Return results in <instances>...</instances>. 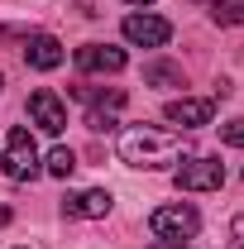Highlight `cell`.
I'll use <instances>...</instances> for the list:
<instances>
[{
  "label": "cell",
  "mask_w": 244,
  "mask_h": 249,
  "mask_svg": "<svg viewBox=\"0 0 244 249\" xmlns=\"http://www.w3.org/2000/svg\"><path fill=\"white\" fill-rule=\"evenodd\" d=\"M225 249H244V216L230 220V245H225Z\"/></svg>",
  "instance_id": "2e32d148"
},
{
  "label": "cell",
  "mask_w": 244,
  "mask_h": 249,
  "mask_svg": "<svg viewBox=\"0 0 244 249\" xmlns=\"http://www.w3.org/2000/svg\"><path fill=\"white\" fill-rule=\"evenodd\" d=\"M124 38L139 43V48H163V43L173 38V24H168L163 15H149V10H144V15H129V19H124Z\"/></svg>",
  "instance_id": "8992f818"
},
{
  "label": "cell",
  "mask_w": 244,
  "mask_h": 249,
  "mask_svg": "<svg viewBox=\"0 0 244 249\" xmlns=\"http://www.w3.org/2000/svg\"><path fill=\"white\" fill-rule=\"evenodd\" d=\"M120 158L129 168H173L177 158H187V144L182 134H173V129H153V124H129L120 134Z\"/></svg>",
  "instance_id": "6da1fadb"
},
{
  "label": "cell",
  "mask_w": 244,
  "mask_h": 249,
  "mask_svg": "<svg viewBox=\"0 0 244 249\" xmlns=\"http://www.w3.org/2000/svg\"><path fill=\"white\" fill-rule=\"evenodd\" d=\"M62 43L53 38V34H34L29 43H24V62H29L34 72H53V67H62Z\"/></svg>",
  "instance_id": "30bf717a"
},
{
  "label": "cell",
  "mask_w": 244,
  "mask_h": 249,
  "mask_svg": "<svg viewBox=\"0 0 244 249\" xmlns=\"http://www.w3.org/2000/svg\"><path fill=\"white\" fill-rule=\"evenodd\" d=\"M124 5H153V0H124Z\"/></svg>",
  "instance_id": "d6986e66"
},
{
  "label": "cell",
  "mask_w": 244,
  "mask_h": 249,
  "mask_svg": "<svg viewBox=\"0 0 244 249\" xmlns=\"http://www.w3.org/2000/svg\"><path fill=\"white\" fill-rule=\"evenodd\" d=\"M173 182H177V192H215V187H225V163L220 158H187L173 173Z\"/></svg>",
  "instance_id": "3957f363"
},
{
  "label": "cell",
  "mask_w": 244,
  "mask_h": 249,
  "mask_svg": "<svg viewBox=\"0 0 244 249\" xmlns=\"http://www.w3.org/2000/svg\"><path fill=\"white\" fill-rule=\"evenodd\" d=\"M29 120L38 124L43 134H62V129H67V106L58 101V91L38 87V91H29Z\"/></svg>",
  "instance_id": "5b68a950"
},
{
  "label": "cell",
  "mask_w": 244,
  "mask_h": 249,
  "mask_svg": "<svg viewBox=\"0 0 244 249\" xmlns=\"http://www.w3.org/2000/svg\"><path fill=\"white\" fill-rule=\"evenodd\" d=\"M0 168H5L10 182H29V178H38V144H34L29 124H15V129H10L5 154H0Z\"/></svg>",
  "instance_id": "7a4b0ae2"
},
{
  "label": "cell",
  "mask_w": 244,
  "mask_h": 249,
  "mask_svg": "<svg viewBox=\"0 0 244 249\" xmlns=\"http://www.w3.org/2000/svg\"><path fill=\"white\" fill-rule=\"evenodd\" d=\"M0 87H5V72H0Z\"/></svg>",
  "instance_id": "ffe728a7"
},
{
  "label": "cell",
  "mask_w": 244,
  "mask_h": 249,
  "mask_svg": "<svg viewBox=\"0 0 244 249\" xmlns=\"http://www.w3.org/2000/svg\"><path fill=\"white\" fill-rule=\"evenodd\" d=\"M110 192L105 187H91V192H67L62 196V211L67 216H77V220H101V216H110Z\"/></svg>",
  "instance_id": "9c48e42d"
},
{
  "label": "cell",
  "mask_w": 244,
  "mask_h": 249,
  "mask_svg": "<svg viewBox=\"0 0 244 249\" xmlns=\"http://www.w3.org/2000/svg\"><path fill=\"white\" fill-rule=\"evenodd\" d=\"M220 139H225L230 149H244V115H240V120H230V124H220Z\"/></svg>",
  "instance_id": "5bb4252c"
},
{
  "label": "cell",
  "mask_w": 244,
  "mask_h": 249,
  "mask_svg": "<svg viewBox=\"0 0 244 249\" xmlns=\"http://www.w3.org/2000/svg\"><path fill=\"white\" fill-rule=\"evenodd\" d=\"M211 19H215V24H225V29H235V24H244V0H215Z\"/></svg>",
  "instance_id": "4fadbf2b"
},
{
  "label": "cell",
  "mask_w": 244,
  "mask_h": 249,
  "mask_svg": "<svg viewBox=\"0 0 244 249\" xmlns=\"http://www.w3.org/2000/svg\"><path fill=\"white\" fill-rule=\"evenodd\" d=\"M72 62L82 67V72H124V48H115V43H82L77 53H72Z\"/></svg>",
  "instance_id": "ba28073f"
},
{
  "label": "cell",
  "mask_w": 244,
  "mask_h": 249,
  "mask_svg": "<svg viewBox=\"0 0 244 249\" xmlns=\"http://www.w3.org/2000/svg\"><path fill=\"white\" fill-rule=\"evenodd\" d=\"M149 230L158 240H192V235L201 230V216H196L192 206H158L149 216Z\"/></svg>",
  "instance_id": "277c9868"
},
{
  "label": "cell",
  "mask_w": 244,
  "mask_h": 249,
  "mask_svg": "<svg viewBox=\"0 0 244 249\" xmlns=\"http://www.w3.org/2000/svg\"><path fill=\"white\" fill-rule=\"evenodd\" d=\"M153 249H192V245H182V240H158Z\"/></svg>",
  "instance_id": "e0dca14e"
},
{
  "label": "cell",
  "mask_w": 244,
  "mask_h": 249,
  "mask_svg": "<svg viewBox=\"0 0 244 249\" xmlns=\"http://www.w3.org/2000/svg\"><path fill=\"white\" fill-rule=\"evenodd\" d=\"M0 225H10V206H0Z\"/></svg>",
  "instance_id": "ac0fdd59"
},
{
  "label": "cell",
  "mask_w": 244,
  "mask_h": 249,
  "mask_svg": "<svg viewBox=\"0 0 244 249\" xmlns=\"http://www.w3.org/2000/svg\"><path fill=\"white\" fill-rule=\"evenodd\" d=\"M144 82H149V87H182V67L168 62V58H158V62L144 67Z\"/></svg>",
  "instance_id": "8fae6325"
},
{
  "label": "cell",
  "mask_w": 244,
  "mask_h": 249,
  "mask_svg": "<svg viewBox=\"0 0 244 249\" xmlns=\"http://www.w3.org/2000/svg\"><path fill=\"white\" fill-rule=\"evenodd\" d=\"M168 124H177V129H201V124H211L215 115V101L206 96H177V101H168Z\"/></svg>",
  "instance_id": "52a82bcc"
},
{
  "label": "cell",
  "mask_w": 244,
  "mask_h": 249,
  "mask_svg": "<svg viewBox=\"0 0 244 249\" xmlns=\"http://www.w3.org/2000/svg\"><path fill=\"white\" fill-rule=\"evenodd\" d=\"M115 110H91V115H87V129H96V134H105V129H115Z\"/></svg>",
  "instance_id": "9a60e30c"
},
{
  "label": "cell",
  "mask_w": 244,
  "mask_h": 249,
  "mask_svg": "<svg viewBox=\"0 0 244 249\" xmlns=\"http://www.w3.org/2000/svg\"><path fill=\"white\" fill-rule=\"evenodd\" d=\"M43 163H48V173H53V178H72V173H77V154H72L67 144H58Z\"/></svg>",
  "instance_id": "7c38bea8"
}]
</instances>
